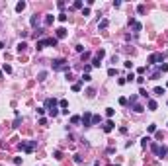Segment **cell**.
Instances as JSON below:
<instances>
[{"label":"cell","instance_id":"6da1fadb","mask_svg":"<svg viewBox=\"0 0 168 166\" xmlns=\"http://www.w3.org/2000/svg\"><path fill=\"white\" fill-rule=\"evenodd\" d=\"M150 150H152L158 158H168V147H164V145H160V143H150Z\"/></svg>","mask_w":168,"mask_h":166},{"label":"cell","instance_id":"7a4b0ae2","mask_svg":"<svg viewBox=\"0 0 168 166\" xmlns=\"http://www.w3.org/2000/svg\"><path fill=\"white\" fill-rule=\"evenodd\" d=\"M47 45H51V47H57V45H59V39H57V37H41V39H37L35 47H37V51H39V49L47 47Z\"/></svg>","mask_w":168,"mask_h":166},{"label":"cell","instance_id":"3957f363","mask_svg":"<svg viewBox=\"0 0 168 166\" xmlns=\"http://www.w3.org/2000/svg\"><path fill=\"white\" fill-rule=\"evenodd\" d=\"M51 66H53V70H63V72H68V70H71L66 59H53V65Z\"/></svg>","mask_w":168,"mask_h":166},{"label":"cell","instance_id":"277c9868","mask_svg":"<svg viewBox=\"0 0 168 166\" xmlns=\"http://www.w3.org/2000/svg\"><path fill=\"white\" fill-rule=\"evenodd\" d=\"M35 145H37V141H26V143H20V150H24V153H33V149H35Z\"/></svg>","mask_w":168,"mask_h":166},{"label":"cell","instance_id":"5b68a950","mask_svg":"<svg viewBox=\"0 0 168 166\" xmlns=\"http://www.w3.org/2000/svg\"><path fill=\"white\" fill-rule=\"evenodd\" d=\"M166 57V55H162V53H152V55H149V66H155V65H162V59Z\"/></svg>","mask_w":168,"mask_h":166},{"label":"cell","instance_id":"8992f818","mask_svg":"<svg viewBox=\"0 0 168 166\" xmlns=\"http://www.w3.org/2000/svg\"><path fill=\"white\" fill-rule=\"evenodd\" d=\"M82 125H84V127H92V114H90V111H84V115H82Z\"/></svg>","mask_w":168,"mask_h":166},{"label":"cell","instance_id":"52a82bcc","mask_svg":"<svg viewBox=\"0 0 168 166\" xmlns=\"http://www.w3.org/2000/svg\"><path fill=\"white\" fill-rule=\"evenodd\" d=\"M149 70H150V80H158L160 78V69H155V66H149Z\"/></svg>","mask_w":168,"mask_h":166},{"label":"cell","instance_id":"ba28073f","mask_svg":"<svg viewBox=\"0 0 168 166\" xmlns=\"http://www.w3.org/2000/svg\"><path fill=\"white\" fill-rule=\"evenodd\" d=\"M57 104H59V102L55 100V98H47V100L43 102V108H45V109H51L53 105H57Z\"/></svg>","mask_w":168,"mask_h":166},{"label":"cell","instance_id":"9c48e42d","mask_svg":"<svg viewBox=\"0 0 168 166\" xmlns=\"http://www.w3.org/2000/svg\"><path fill=\"white\" fill-rule=\"evenodd\" d=\"M113 127H115V123L111 121V119H108V121H106V123L102 125V129H104L106 133H111V131H113Z\"/></svg>","mask_w":168,"mask_h":166},{"label":"cell","instance_id":"30bf717a","mask_svg":"<svg viewBox=\"0 0 168 166\" xmlns=\"http://www.w3.org/2000/svg\"><path fill=\"white\" fill-rule=\"evenodd\" d=\"M129 105H131V109L135 111V114H143V111H145V105H141L139 102H135V104H129Z\"/></svg>","mask_w":168,"mask_h":166},{"label":"cell","instance_id":"8fae6325","mask_svg":"<svg viewBox=\"0 0 168 166\" xmlns=\"http://www.w3.org/2000/svg\"><path fill=\"white\" fill-rule=\"evenodd\" d=\"M129 24H131V26H133V29H135V33H139V31L143 29V26H141V24L137 22V20H133V18H131V20H129Z\"/></svg>","mask_w":168,"mask_h":166},{"label":"cell","instance_id":"7c38bea8","mask_svg":"<svg viewBox=\"0 0 168 166\" xmlns=\"http://www.w3.org/2000/svg\"><path fill=\"white\" fill-rule=\"evenodd\" d=\"M108 26H110V20H106V18H104L102 22L98 24V29H100V31H104V29H108Z\"/></svg>","mask_w":168,"mask_h":166},{"label":"cell","instance_id":"4fadbf2b","mask_svg":"<svg viewBox=\"0 0 168 166\" xmlns=\"http://www.w3.org/2000/svg\"><path fill=\"white\" fill-rule=\"evenodd\" d=\"M150 143H152V139H150L149 135H145V137L141 139V147H143V149H147V145H150Z\"/></svg>","mask_w":168,"mask_h":166},{"label":"cell","instance_id":"5bb4252c","mask_svg":"<svg viewBox=\"0 0 168 166\" xmlns=\"http://www.w3.org/2000/svg\"><path fill=\"white\" fill-rule=\"evenodd\" d=\"M147 108H149L150 111H155V109L158 108V104H156V100H149V102H147Z\"/></svg>","mask_w":168,"mask_h":166},{"label":"cell","instance_id":"9a60e30c","mask_svg":"<svg viewBox=\"0 0 168 166\" xmlns=\"http://www.w3.org/2000/svg\"><path fill=\"white\" fill-rule=\"evenodd\" d=\"M65 37H66V29L65 27H59L57 29V39H65Z\"/></svg>","mask_w":168,"mask_h":166},{"label":"cell","instance_id":"2e32d148","mask_svg":"<svg viewBox=\"0 0 168 166\" xmlns=\"http://www.w3.org/2000/svg\"><path fill=\"white\" fill-rule=\"evenodd\" d=\"M71 123L72 125H78V123H82V117L80 115H71Z\"/></svg>","mask_w":168,"mask_h":166},{"label":"cell","instance_id":"e0dca14e","mask_svg":"<svg viewBox=\"0 0 168 166\" xmlns=\"http://www.w3.org/2000/svg\"><path fill=\"white\" fill-rule=\"evenodd\" d=\"M53 22H55V16H51V14H45V26H51Z\"/></svg>","mask_w":168,"mask_h":166},{"label":"cell","instance_id":"ac0fdd59","mask_svg":"<svg viewBox=\"0 0 168 166\" xmlns=\"http://www.w3.org/2000/svg\"><path fill=\"white\" fill-rule=\"evenodd\" d=\"M29 24H31V27H35L37 24H39V18H37V14H33V16L29 18Z\"/></svg>","mask_w":168,"mask_h":166},{"label":"cell","instance_id":"d6986e66","mask_svg":"<svg viewBox=\"0 0 168 166\" xmlns=\"http://www.w3.org/2000/svg\"><path fill=\"white\" fill-rule=\"evenodd\" d=\"M26 47H27V43H26V41H20V43H18V47H16V51H18V53H22V51H26Z\"/></svg>","mask_w":168,"mask_h":166},{"label":"cell","instance_id":"ffe728a7","mask_svg":"<svg viewBox=\"0 0 168 166\" xmlns=\"http://www.w3.org/2000/svg\"><path fill=\"white\" fill-rule=\"evenodd\" d=\"M139 96H141V98H147V100H150V94L145 90V88H141V90H139Z\"/></svg>","mask_w":168,"mask_h":166},{"label":"cell","instance_id":"44dd1931","mask_svg":"<svg viewBox=\"0 0 168 166\" xmlns=\"http://www.w3.org/2000/svg\"><path fill=\"white\" fill-rule=\"evenodd\" d=\"M26 2H18V4H16V12H24V10H26Z\"/></svg>","mask_w":168,"mask_h":166},{"label":"cell","instance_id":"7402d4cb","mask_svg":"<svg viewBox=\"0 0 168 166\" xmlns=\"http://www.w3.org/2000/svg\"><path fill=\"white\" fill-rule=\"evenodd\" d=\"M102 65V59L98 57V55H94V59H92V66H100Z\"/></svg>","mask_w":168,"mask_h":166},{"label":"cell","instance_id":"603a6c76","mask_svg":"<svg viewBox=\"0 0 168 166\" xmlns=\"http://www.w3.org/2000/svg\"><path fill=\"white\" fill-rule=\"evenodd\" d=\"M49 115H51V117H57V115H59V109H57V105H53V108L49 109Z\"/></svg>","mask_w":168,"mask_h":166},{"label":"cell","instance_id":"cb8c5ba5","mask_svg":"<svg viewBox=\"0 0 168 166\" xmlns=\"http://www.w3.org/2000/svg\"><path fill=\"white\" fill-rule=\"evenodd\" d=\"M90 80H92V76H90L88 72H84V74L80 76V82H90Z\"/></svg>","mask_w":168,"mask_h":166},{"label":"cell","instance_id":"d4e9b609","mask_svg":"<svg viewBox=\"0 0 168 166\" xmlns=\"http://www.w3.org/2000/svg\"><path fill=\"white\" fill-rule=\"evenodd\" d=\"M45 78H47V70H41L39 74H37V80H39V82H43Z\"/></svg>","mask_w":168,"mask_h":166},{"label":"cell","instance_id":"484cf974","mask_svg":"<svg viewBox=\"0 0 168 166\" xmlns=\"http://www.w3.org/2000/svg\"><path fill=\"white\" fill-rule=\"evenodd\" d=\"M152 94H155V96H162L164 94V88H160V86H156L155 90H152Z\"/></svg>","mask_w":168,"mask_h":166},{"label":"cell","instance_id":"4316f807","mask_svg":"<svg viewBox=\"0 0 168 166\" xmlns=\"http://www.w3.org/2000/svg\"><path fill=\"white\" fill-rule=\"evenodd\" d=\"M102 123V115H92V125H98Z\"/></svg>","mask_w":168,"mask_h":166},{"label":"cell","instance_id":"83f0119b","mask_svg":"<svg viewBox=\"0 0 168 166\" xmlns=\"http://www.w3.org/2000/svg\"><path fill=\"white\" fill-rule=\"evenodd\" d=\"M72 8H74V10H82V8H84V4H82V0H76L74 4H72Z\"/></svg>","mask_w":168,"mask_h":166},{"label":"cell","instance_id":"f1b7e54d","mask_svg":"<svg viewBox=\"0 0 168 166\" xmlns=\"http://www.w3.org/2000/svg\"><path fill=\"white\" fill-rule=\"evenodd\" d=\"M82 90V82H74L72 84V92H80Z\"/></svg>","mask_w":168,"mask_h":166},{"label":"cell","instance_id":"f546056e","mask_svg":"<svg viewBox=\"0 0 168 166\" xmlns=\"http://www.w3.org/2000/svg\"><path fill=\"white\" fill-rule=\"evenodd\" d=\"M113 114H115V109H113V108H106V115H108L110 119L113 117Z\"/></svg>","mask_w":168,"mask_h":166},{"label":"cell","instance_id":"4dcf8cb0","mask_svg":"<svg viewBox=\"0 0 168 166\" xmlns=\"http://www.w3.org/2000/svg\"><path fill=\"white\" fill-rule=\"evenodd\" d=\"M2 72H6V74H12V66H10V65H4V66H2Z\"/></svg>","mask_w":168,"mask_h":166},{"label":"cell","instance_id":"1f68e13d","mask_svg":"<svg viewBox=\"0 0 168 166\" xmlns=\"http://www.w3.org/2000/svg\"><path fill=\"white\" fill-rule=\"evenodd\" d=\"M20 123H22V117H20V115H16V119H14L12 127H20Z\"/></svg>","mask_w":168,"mask_h":166},{"label":"cell","instance_id":"d6a6232c","mask_svg":"<svg viewBox=\"0 0 168 166\" xmlns=\"http://www.w3.org/2000/svg\"><path fill=\"white\" fill-rule=\"evenodd\" d=\"M145 10H147V8H145V4H139V6H137V14H141V16L145 14Z\"/></svg>","mask_w":168,"mask_h":166},{"label":"cell","instance_id":"836d02e7","mask_svg":"<svg viewBox=\"0 0 168 166\" xmlns=\"http://www.w3.org/2000/svg\"><path fill=\"white\" fill-rule=\"evenodd\" d=\"M147 131H149V133H156V125H155V123H150V125L147 127Z\"/></svg>","mask_w":168,"mask_h":166},{"label":"cell","instance_id":"e575fe53","mask_svg":"<svg viewBox=\"0 0 168 166\" xmlns=\"http://www.w3.org/2000/svg\"><path fill=\"white\" fill-rule=\"evenodd\" d=\"M72 160H74L76 164H82V156H80V154H74V156H72Z\"/></svg>","mask_w":168,"mask_h":166},{"label":"cell","instance_id":"d590c367","mask_svg":"<svg viewBox=\"0 0 168 166\" xmlns=\"http://www.w3.org/2000/svg\"><path fill=\"white\" fill-rule=\"evenodd\" d=\"M135 78H137V76L133 74V72H129V74H127V76H125V80H127V82H131V80H135Z\"/></svg>","mask_w":168,"mask_h":166},{"label":"cell","instance_id":"8d00e7d4","mask_svg":"<svg viewBox=\"0 0 168 166\" xmlns=\"http://www.w3.org/2000/svg\"><path fill=\"white\" fill-rule=\"evenodd\" d=\"M94 94H96L94 88H88V90H86V96H88V98H94Z\"/></svg>","mask_w":168,"mask_h":166},{"label":"cell","instance_id":"74e56055","mask_svg":"<svg viewBox=\"0 0 168 166\" xmlns=\"http://www.w3.org/2000/svg\"><path fill=\"white\" fill-rule=\"evenodd\" d=\"M53 156L57 158V160H61V158H63V153H61V150H55V153H53Z\"/></svg>","mask_w":168,"mask_h":166},{"label":"cell","instance_id":"f35d334b","mask_svg":"<svg viewBox=\"0 0 168 166\" xmlns=\"http://www.w3.org/2000/svg\"><path fill=\"white\" fill-rule=\"evenodd\" d=\"M59 105H61L63 109H66V105H68V102H66V100H59Z\"/></svg>","mask_w":168,"mask_h":166},{"label":"cell","instance_id":"ab89813d","mask_svg":"<svg viewBox=\"0 0 168 166\" xmlns=\"http://www.w3.org/2000/svg\"><path fill=\"white\" fill-rule=\"evenodd\" d=\"M155 137H156L158 141H162V139H164V133H162V131H156V133H155Z\"/></svg>","mask_w":168,"mask_h":166},{"label":"cell","instance_id":"60d3db41","mask_svg":"<svg viewBox=\"0 0 168 166\" xmlns=\"http://www.w3.org/2000/svg\"><path fill=\"white\" fill-rule=\"evenodd\" d=\"M115 74H117V70H115V69H113V66H111V69H110V70H108V76H115Z\"/></svg>","mask_w":168,"mask_h":166},{"label":"cell","instance_id":"b9f144b4","mask_svg":"<svg viewBox=\"0 0 168 166\" xmlns=\"http://www.w3.org/2000/svg\"><path fill=\"white\" fill-rule=\"evenodd\" d=\"M59 22H66V14H65V12L59 14Z\"/></svg>","mask_w":168,"mask_h":166},{"label":"cell","instance_id":"7bdbcfd3","mask_svg":"<svg viewBox=\"0 0 168 166\" xmlns=\"http://www.w3.org/2000/svg\"><path fill=\"white\" fill-rule=\"evenodd\" d=\"M158 69H160V72H166V70H168V65H166V63H162Z\"/></svg>","mask_w":168,"mask_h":166},{"label":"cell","instance_id":"ee69618b","mask_svg":"<svg viewBox=\"0 0 168 166\" xmlns=\"http://www.w3.org/2000/svg\"><path fill=\"white\" fill-rule=\"evenodd\" d=\"M82 16H90V8L86 6V8H82Z\"/></svg>","mask_w":168,"mask_h":166},{"label":"cell","instance_id":"f6af8a7d","mask_svg":"<svg viewBox=\"0 0 168 166\" xmlns=\"http://www.w3.org/2000/svg\"><path fill=\"white\" fill-rule=\"evenodd\" d=\"M123 66H125V69H133V63H131V61H125Z\"/></svg>","mask_w":168,"mask_h":166},{"label":"cell","instance_id":"bcb514c9","mask_svg":"<svg viewBox=\"0 0 168 166\" xmlns=\"http://www.w3.org/2000/svg\"><path fill=\"white\" fill-rule=\"evenodd\" d=\"M119 104H121V105H127L129 100H127V98H119Z\"/></svg>","mask_w":168,"mask_h":166},{"label":"cell","instance_id":"7dc6e473","mask_svg":"<svg viewBox=\"0 0 168 166\" xmlns=\"http://www.w3.org/2000/svg\"><path fill=\"white\" fill-rule=\"evenodd\" d=\"M74 49H76V51H78V53H82V51H84V45H82V43H78V45H76Z\"/></svg>","mask_w":168,"mask_h":166},{"label":"cell","instance_id":"c3c4849f","mask_svg":"<svg viewBox=\"0 0 168 166\" xmlns=\"http://www.w3.org/2000/svg\"><path fill=\"white\" fill-rule=\"evenodd\" d=\"M14 164H16V166H20V164H22V158H20V156H16V158H14Z\"/></svg>","mask_w":168,"mask_h":166},{"label":"cell","instance_id":"681fc988","mask_svg":"<svg viewBox=\"0 0 168 166\" xmlns=\"http://www.w3.org/2000/svg\"><path fill=\"white\" fill-rule=\"evenodd\" d=\"M43 33H45V31H43V27H39V29L35 31V35H37V37H41V35H43Z\"/></svg>","mask_w":168,"mask_h":166},{"label":"cell","instance_id":"f907efd6","mask_svg":"<svg viewBox=\"0 0 168 166\" xmlns=\"http://www.w3.org/2000/svg\"><path fill=\"white\" fill-rule=\"evenodd\" d=\"M39 125H47V117H39Z\"/></svg>","mask_w":168,"mask_h":166},{"label":"cell","instance_id":"816d5d0a","mask_svg":"<svg viewBox=\"0 0 168 166\" xmlns=\"http://www.w3.org/2000/svg\"><path fill=\"white\" fill-rule=\"evenodd\" d=\"M45 114V108H37V115H43Z\"/></svg>","mask_w":168,"mask_h":166},{"label":"cell","instance_id":"f5cc1de1","mask_svg":"<svg viewBox=\"0 0 168 166\" xmlns=\"http://www.w3.org/2000/svg\"><path fill=\"white\" fill-rule=\"evenodd\" d=\"M137 82H139V84L143 86V84H145V78H143V76H137Z\"/></svg>","mask_w":168,"mask_h":166},{"label":"cell","instance_id":"db71d44e","mask_svg":"<svg viewBox=\"0 0 168 166\" xmlns=\"http://www.w3.org/2000/svg\"><path fill=\"white\" fill-rule=\"evenodd\" d=\"M2 49H4V41H0V51H2Z\"/></svg>","mask_w":168,"mask_h":166},{"label":"cell","instance_id":"11a10c76","mask_svg":"<svg viewBox=\"0 0 168 166\" xmlns=\"http://www.w3.org/2000/svg\"><path fill=\"white\" fill-rule=\"evenodd\" d=\"M2 76H4V72H2V70H0V80H2Z\"/></svg>","mask_w":168,"mask_h":166},{"label":"cell","instance_id":"9f6ffc18","mask_svg":"<svg viewBox=\"0 0 168 166\" xmlns=\"http://www.w3.org/2000/svg\"><path fill=\"white\" fill-rule=\"evenodd\" d=\"M94 166H100V162H98V160H96V162H94Z\"/></svg>","mask_w":168,"mask_h":166},{"label":"cell","instance_id":"6f0895ef","mask_svg":"<svg viewBox=\"0 0 168 166\" xmlns=\"http://www.w3.org/2000/svg\"><path fill=\"white\" fill-rule=\"evenodd\" d=\"M115 166H121V164H115Z\"/></svg>","mask_w":168,"mask_h":166}]
</instances>
